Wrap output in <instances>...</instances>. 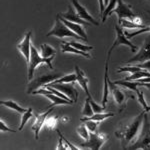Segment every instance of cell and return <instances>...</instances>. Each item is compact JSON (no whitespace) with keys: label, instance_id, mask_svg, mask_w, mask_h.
<instances>
[{"label":"cell","instance_id":"cell-22","mask_svg":"<svg viewBox=\"0 0 150 150\" xmlns=\"http://www.w3.org/2000/svg\"><path fill=\"white\" fill-rule=\"evenodd\" d=\"M114 113L112 112H108V113H94L92 116H89V117H84L81 118V121H86V120H94V121L101 122L103 120H105L106 118L113 117Z\"/></svg>","mask_w":150,"mask_h":150},{"label":"cell","instance_id":"cell-15","mask_svg":"<svg viewBox=\"0 0 150 150\" xmlns=\"http://www.w3.org/2000/svg\"><path fill=\"white\" fill-rule=\"evenodd\" d=\"M72 5H74L75 10H76L77 14H78L82 19H84V20H86V21H89L91 24H94V25H96V26L99 25L98 21H96L95 19H94L92 16L88 13V11L86 10L85 7L82 6L81 4L79 3L78 0H72Z\"/></svg>","mask_w":150,"mask_h":150},{"label":"cell","instance_id":"cell-18","mask_svg":"<svg viewBox=\"0 0 150 150\" xmlns=\"http://www.w3.org/2000/svg\"><path fill=\"white\" fill-rule=\"evenodd\" d=\"M60 15V14H59ZM60 18H61V20L63 21V22L66 24L68 27L71 29L73 32H75L76 34H78L80 37L82 38V40L83 41H87L88 40V38H87V34L85 32V30L83 29V27L81 26V24H78V23H75V22H72V21H69L67 20V19H65L63 17H61L60 16Z\"/></svg>","mask_w":150,"mask_h":150},{"label":"cell","instance_id":"cell-12","mask_svg":"<svg viewBox=\"0 0 150 150\" xmlns=\"http://www.w3.org/2000/svg\"><path fill=\"white\" fill-rule=\"evenodd\" d=\"M112 13H115L118 17V20H121L123 18H128L132 20L133 18L136 17V14L133 12L130 7L127 5L126 3L123 2V0H118L117 5L114 9H113Z\"/></svg>","mask_w":150,"mask_h":150},{"label":"cell","instance_id":"cell-16","mask_svg":"<svg viewBox=\"0 0 150 150\" xmlns=\"http://www.w3.org/2000/svg\"><path fill=\"white\" fill-rule=\"evenodd\" d=\"M74 69H75V73H76V76H77V79H76L77 83H78L81 88L83 89V91L85 92L87 97L91 99L92 98V96H91L90 92H89V89H88V81H89L88 78L85 76L84 72L82 71V70L79 68L77 65H75Z\"/></svg>","mask_w":150,"mask_h":150},{"label":"cell","instance_id":"cell-7","mask_svg":"<svg viewBox=\"0 0 150 150\" xmlns=\"http://www.w3.org/2000/svg\"><path fill=\"white\" fill-rule=\"evenodd\" d=\"M108 140V136L105 133L100 132H90V136L88 140H85L84 143L80 145L81 148H89V149H99L102 145Z\"/></svg>","mask_w":150,"mask_h":150},{"label":"cell","instance_id":"cell-36","mask_svg":"<svg viewBox=\"0 0 150 150\" xmlns=\"http://www.w3.org/2000/svg\"><path fill=\"white\" fill-rule=\"evenodd\" d=\"M137 97H138V102H139V104H141L142 107L144 108V110L146 111L147 113L150 112V106L147 105L146 101H145V98H144V94H143V92H142V91H141V93H140L139 95H137Z\"/></svg>","mask_w":150,"mask_h":150},{"label":"cell","instance_id":"cell-5","mask_svg":"<svg viewBox=\"0 0 150 150\" xmlns=\"http://www.w3.org/2000/svg\"><path fill=\"white\" fill-rule=\"evenodd\" d=\"M62 74L60 72H53V73H48L41 75V76L35 77L32 78L30 80L28 84V88H27V93L28 94H32L35 90L41 88V87H44L45 85H47L50 82L56 80L57 78L61 77Z\"/></svg>","mask_w":150,"mask_h":150},{"label":"cell","instance_id":"cell-34","mask_svg":"<svg viewBox=\"0 0 150 150\" xmlns=\"http://www.w3.org/2000/svg\"><path fill=\"white\" fill-rule=\"evenodd\" d=\"M85 125L86 127L88 128L89 132H96L97 130V126H98V122L97 121H94V120H86Z\"/></svg>","mask_w":150,"mask_h":150},{"label":"cell","instance_id":"cell-27","mask_svg":"<svg viewBox=\"0 0 150 150\" xmlns=\"http://www.w3.org/2000/svg\"><path fill=\"white\" fill-rule=\"evenodd\" d=\"M93 114H94L93 108H92V106H91L90 100H89V98L87 97L85 99V101H84L83 109H82V115L86 116V117H89V116H92Z\"/></svg>","mask_w":150,"mask_h":150},{"label":"cell","instance_id":"cell-13","mask_svg":"<svg viewBox=\"0 0 150 150\" xmlns=\"http://www.w3.org/2000/svg\"><path fill=\"white\" fill-rule=\"evenodd\" d=\"M31 34H32V31H28L27 33L24 36V38L20 42L17 44V49L19 52L23 55V57L25 58L26 63H29L30 61V54H31Z\"/></svg>","mask_w":150,"mask_h":150},{"label":"cell","instance_id":"cell-3","mask_svg":"<svg viewBox=\"0 0 150 150\" xmlns=\"http://www.w3.org/2000/svg\"><path fill=\"white\" fill-rule=\"evenodd\" d=\"M53 57H49V58H44L41 56L40 52H38L37 48H36L34 45H31V54H30V61L27 65V75H28V80L30 81L31 79L33 78L35 73V69L39 66L40 64L45 63L47 64V66L49 67V69H53L52 66V59Z\"/></svg>","mask_w":150,"mask_h":150},{"label":"cell","instance_id":"cell-10","mask_svg":"<svg viewBox=\"0 0 150 150\" xmlns=\"http://www.w3.org/2000/svg\"><path fill=\"white\" fill-rule=\"evenodd\" d=\"M45 86H51L56 88L57 90L61 91L62 93L65 94L69 99L73 100L74 103H76L78 101V91L74 87V83H55V84H47Z\"/></svg>","mask_w":150,"mask_h":150},{"label":"cell","instance_id":"cell-20","mask_svg":"<svg viewBox=\"0 0 150 150\" xmlns=\"http://www.w3.org/2000/svg\"><path fill=\"white\" fill-rule=\"evenodd\" d=\"M109 59L110 56L107 55V59H106V63H105V71H104V84H103V97H102V105L105 107L106 103L108 101V95H109V84H108V63H109Z\"/></svg>","mask_w":150,"mask_h":150},{"label":"cell","instance_id":"cell-21","mask_svg":"<svg viewBox=\"0 0 150 150\" xmlns=\"http://www.w3.org/2000/svg\"><path fill=\"white\" fill-rule=\"evenodd\" d=\"M118 23L120 24V26H121L122 28H125V29H141L145 27L144 24L136 23L128 18H123L121 20H118Z\"/></svg>","mask_w":150,"mask_h":150},{"label":"cell","instance_id":"cell-28","mask_svg":"<svg viewBox=\"0 0 150 150\" xmlns=\"http://www.w3.org/2000/svg\"><path fill=\"white\" fill-rule=\"evenodd\" d=\"M32 116H33V110H32V108H31V107H29L28 109L22 114V117H21L20 127H19V131H21V130L23 129L24 126H25V124H26V122H27L28 120L32 117Z\"/></svg>","mask_w":150,"mask_h":150},{"label":"cell","instance_id":"cell-30","mask_svg":"<svg viewBox=\"0 0 150 150\" xmlns=\"http://www.w3.org/2000/svg\"><path fill=\"white\" fill-rule=\"evenodd\" d=\"M76 131H77V133H78L79 136H80L82 139H84V140H88L89 139V136H90V132H89L88 128L86 127L85 123H84V124H81L80 126L77 127L76 128Z\"/></svg>","mask_w":150,"mask_h":150},{"label":"cell","instance_id":"cell-19","mask_svg":"<svg viewBox=\"0 0 150 150\" xmlns=\"http://www.w3.org/2000/svg\"><path fill=\"white\" fill-rule=\"evenodd\" d=\"M60 46H61V52L62 53H73V54L76 55H80V56H83L85 58H88V59H91V55L89 54L88 52L85 51H81V50L77 49V48L73 47L72 45L69 44V42H66V41H61L60 42Z\"/></svg>","mask_w":150,"mask_h":150},{"label":"cell","instance_id":"cell-26","mask_svg":"<svg viewBox=\"0 0 150 150\" xmlns=\"http://www.w3.org/2000/svg\"><path fill=\"white\" fill-rule=\"evenodd\" d=\"M117 2H118V0H109V3H108V5L106 6L105 10H104L102 16H101L103 23L106 21V19H107L108 16H109L110 14L112 13L113 9H114L115 7H116V5H117Z\"/></svg>","mask_w":150,"mask_h":150},{"label":"cell","instance_id":"cell-11","mask_svg":"<svg viewBox=\"0 0 150 150\" xmlns=\"http://www.w3.org/2000/svg\"><path fill=\"white\" fill-rule=\"evenodd\" d=\"M147 60H150V39H146L144 41L143 46L140 48L139 51L134 56L126 61V64L141 63Z\"/></svg>","mask_w":150,"mask_h":150},{"label":"cell","instance_id":"cell-24","mask_svg":"<svg viewBox=\"0 0 150 150\" xmlns=\"http://www.w3.org/2000/svg\"><path fill=\"white\" fill-rule=\"evenodd\" d=\"M77 79L76 73H71V74H67V75H62L61 77L57 78L56 80L50 82L48 84H55V83H74Z\"/></svg>","mask_w":150,"mask_h":150},{"label":"cell","instance_id":"cell-31","mask_svg":"<svg viewBox=\"0 0 150 150\" xmlns=\"http://www.w3.org/2000/svg\"><path fill=\"white\" fill-rule=\"evenodd\" d=\"M69 44L72 45V46L75 48H77V49L81 50V51H85V52H89L93 49L92 46H88V45H84V44H81V43H77V42H75V41H71V42H69Z\"/></svg>","mask_w":150,"mask_h":150},{"label":"cell","instance_id":"cell-33","mask_svg":"<svg viewBox=\"0 0 150 150\" xmlns=\"http://www.w3.org/2000/svg\"><path fill=\"white\" fill-rule=\"evenodd\" d=\"M145 32H150V26H145L144 28H141V29H139V30L134 31V32H132V33L125 32V34H126L128 38H132V37H134V36H137V35L142 34V33H145Z\"/></svg>","mask_w":150,"mask_h":150},{"label":"cell","instance_id":"cell-2","mask_svg":"<svg viewBox=\"0 0 150 150\" xmlns=\"http://www.w3.org/2000/svg\"><path fill=\"white\" fill-rule=\"evenodd\" d=\"M128 149H149L150 148V122L148 119V114L145 112L143 123H142L141 132L135 139L134 143L130 144L127 147Z\"/></svg>","mask_w":150,"mask_h":150},{"label":"cell","instance_id":"cell-6","mask_svg":"<svg viewBox=\"0 0 150 150\" xmlns=\"http://www.w3.org/2000/svg\"><path fill=\"white\" fill-rule=\"evenodd\" d=\"M114 29H115V32H116V38L114 40V42H113V44L111 45L110 49L108 50V56H111V53H112L113 50L115 49L117 46H119V45H125V46L129 47L130 49H131L132 53H135L138 50V47L136 46V45H134L133 43L128 39V37L126 36L124 32H123L122 30V27L120 26L119 23L115 24L114 25Z\"/></svg>","mask_w":150,"mask_h":150},{"label":"cell","instance_id":"cell-1","mask_svg":"<svg viewBox=\"0 0 150 150\" xmlns=\"http://www.w3.org/2000/svg\"><path fill=\"white\" fill-rule=\"evenodd\" d=\"M146 111H142L139 115L134 117L133 119L124 124L120 125L119 128L115 131V136L121 142V146L123 148H127L132 141H135L140 131V128L142 126L144 119V114Z\"/></svg>","mask_w":150,"mask_h":150},{"label":"cell","instance_id":"cell-25","mask_svg":"<svg viewBox=\"0 0 150 150\" xmlns=\"http://www.w3.org/2000/svg\"><path fill=\"white\" fill-rule=\"evenodd\" d=\"M40 54H41V56L44 58H49V57L55 56L56 50H55L54 48H52L50 45L44 43V44H41V46H40Z\"/></svg>","mask_w":150,"mask_h":150},{"label":"cell","instance_id":"cell-14","mask_svg":"<svg viewBox=\"0 0 150 150\" xmlns=\"http://www.w3.org/2000/svg\"><path fill=\"white\" fill-rule=\"evenodd\" d=\"M53 108L51 109V107H48L47 111H44L43 113H40V114H35V120L34 123L32 125V130L34 131V136L36 139L39 138V133L42 129V127L45 125V120L48 117V115L52 112Z\"/></svg>","mask_w":150,"mask_h":150},{"label":"cell","instance_id":"cell-42","mask_svg":"<svg viewBox=\"0 0 150 150\" xmlns=\"http://www.w3.org/2000/svg\"><path fill=\"white\" fill-rule=\"evenodd\" d=\"M108 1H109V0H104V3H105V6H107V5H108V3H109ZM105 8H106V7H105Z\"/></svg>","mask_w":150,"mask_h":150},{"label":"cell","instance_id":"cell-4","mask_svg":"<svg viewBox=\"0 0 150 150\" xmlns=\"http://www.w3.org/2000/svg\"><path fill=\"white\" fill-rule=\"evenodd\" d=\"M50 36H55L58 38H64V37H70V38H76V39H81L82 38L78 34L70 29L68 26L65 24L60 18L59 13L57 14L56 19H55V24L53 28L46 34V37H50Z\"/></svg>","mask_w":150,"mask_h":150},{"label":"cell","instance_id":"cell-39","mask_svg":"<svg viewBox=\"0 0 150 150\" xmlns=\"http://www.w3.org/2000/svg\"><path fill=\"white\" fill-rule=\"evenodd\" d=\"M56 149H68V147H67V145L65 144V142L63 141V139L61 138V137L59 136V140H58V145H57V147H56Z\"/></svg>","mask_w":150,"mask_h":150},{"label":"cell","instance_id":"cell-8","mask_svg":"<svg viewBox=\"0 0 150 150\" xmlns=\"http://www.w3.org/2000/svg\"><path fill=\"white\" fill-rule=\"evenodd\" d=\"M32 94L43 95V96H45L46 98L49 99V100L52 102L51 105L49 106V108L50 107L53 108L54 106H56V105H70V104L74 103L73 100H67V99H64V98L60 97V96H58V95H56V94L52 93L51 91L48 90V89H46V88H44V87H41V88L35 90Z\"/></svg>","mask_w":150,"mask_h":150},{"label":"cell","instance_id":"cell-23","mask_svg":"<svg viewBox=\"0 0 150 150\" xmlns=\"http://www.w3.org/2000/svg\"><path fill=\"white\" fill-rule=\"evenodd\" d=\"M0 104H1L2 106H5V107L9 108V109H12L14 111H16L17 113H20V114H23L24 112H25L26 108H23L21 107L19 104H17L15 102V101H12V100H6V101H1L0 102Z\"/></svg>","mask_w":150,"mask_h":150},{"label":"cell","instance_id":"cell-37","mask_svg":"<svg viewBox=\"0 0 150 150\" xmlns=\"http://www.w3.org/2000/svg\"><path fill=\"white\" fill-rule=\"evenodd\" d=\"M57 133H58V135H59V136L61 137L62 139H63V141L65 142V144L67 145L68 149H71V150H80L81 149V147H77L76 145H73V144L71 143V142H69V140L67 139V138H65L63 135L61 134V132H60L59 130H57Z\"/></svg>","mask_w":150,"mask_h":150},{"label":"cell","instance_id":"cell-32","mask_svg":"<svg viewBox=\"0 0 150 150\" xmlns=\"http://www.w3.org/2000/svg\"><path fill=\"white\" fill-rule=\"evenodd\" d=\"M142 70V68H140L138 66H124V67H120L117 70L118 73H121V72H130V73H135L137 71Z\"/></svg>","mask_w":150,"mask_h":150},{"label":"cell","instance_id":"cell-29","mask_svg":"<svg viewBox=\"0 0 150 150\" xmlns=\"http://www.w3.org/2000/svg\"><path fill=\"white\" fill-rule=\"evenodd\" d=\"M59 122V118L57 116H49L46 118L45 120V126H47L50 130H54L56 129V126Z\"/></svg>","mask_w":150,"mask_h":150},{"label":"cell","instance_id":"cell-35","mask_svg":"<svg viewBox=\"0 0 150 150\" xmlns=\"http://www.w3.org/2000/svg\"><path fill=\"white\" fill-rule=\"evenodd\" d=\"M89 100H90V103H91V106H92V108H93V111H94V113H102L104 110H105V107L102 105V106H100L99 104H97L94 101V99L93 98H89Z\"/></svg>","mask_w":150,"mask_h":150},{"label":"cell","instance_id":"cell-41","mask_svg":"<svg viewBox=\"0 0 150 150\" xmlns=\"http://www.w3.org/2000/svg\"><path fill=\"white\" fill-rule=\"evenodd\" d=\"M99 2V10H100V16H102L104 10H105V3H104V0H98Z\"/></svg>","mask_w":150,"mask_h":150},{"label":"cell","instance_id":"cell-40","mask_svg":"<svg viewBox=\"0 0 150 150\" xmlns=\"http://www.w3.org/2000/svg\"><path fill=\"white\" fill-rule=\"evenodd\" d=\"M136 66L140 67L142 69H145V70H150V60H147V61H144V62H141V63H138Z\"/></svg>","mask_w":150,"mask_h":150},{"label":"cell","instance_id":"cell-38","mask_svg":"<svg viewBox=\"0 0 150 150\" xmlns=\"http://www.w3.org/2000/svg\"><path fill=\"white\" fill-rule=\"evenodd\" d=\"M0 131L1 132H11V133H15L16 131L11 128H9L8 126L6 125V123L3 121V120H0Z\"/></svg>","mask_w":150,"mask_h":150},{"label":"cell","instance_id":"cell-9","mask_svg":"<svg viewBox=\"0 0 150 150\" xmlns=\"http://www.w3.org/2000/svg\"><path fill=\"white\" fill-rule=\"evenodd\" d=\"M108 84H109V90H110V93L112 94L113 96V99H114L116 105L120 108V110L124 109L125 106H126V102H127V99L130 98L127 97L126 96V93L120 89L119 87L117 86V84H115L114 82H111L108 78Z\"/></svg>","mask_w":150,"mask_h":150},{"label":"cell","instance_id":"cell-17","mask_svg":"<svg viewBox=\"0 0 150 150\" xmlns=\"http://www.w3.org/2000/svg\"><path fill=\"white\" fill-rule=\"evenodd\" d=\"M61 17H63L65 19L69 21H72V22H75V23H78V24H81V25H90V22H87L86 20L82 19L80 16L77 14L76 11H74V9L72 8L71 5L68 6V10L67 12H64V13H59Z\"/></svg>","mask_w":150,"mask_h":150}]
</instances>
